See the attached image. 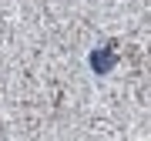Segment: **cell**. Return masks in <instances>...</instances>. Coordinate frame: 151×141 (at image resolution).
Instances as JSON below:
<instances>
[{"instance_id": "obj_1", "label": "cell", "mask_w": 151, "mask_h": 141, "mask_svg": "<svg viewBox=\"0 0 151 141\" xmlns=\"http://www.w3.org/2000/svg\"><path fill=\"white\" fill-rule=\"evenodd\" d=\"M87 64H91V74H97V77L111 74V70L118 67V44H101V47H91Z\"/></svg>"}]
</instances>
